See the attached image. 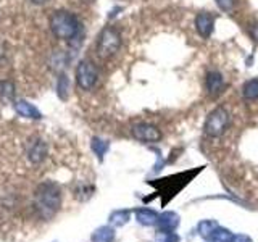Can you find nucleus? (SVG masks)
Returning <instances> with one entry per match:
<instances>
[{
	"label": "nucleus",
	"mask_w": 258,
	"mask_h": 242,
	"mask_svg": "<svg viewBox=\"0 0 258 242\" xmlns=\"http://www.w3.org/2000/svg\"><path fill=\"white\" fill-rule=\"evenodd\" d=\"M61 205V191L52 181H45L39 184L34 194V207L37 210V215L44 220L50 218L58 212Z\"/></svg>",
	"instance_id": "nucleus-1"
},
{
	"label": "nucleus",
	"mask_w": 258,
	"mask_h": 242,
	"mask_svg": "<svg viewBox=\"0 0 258 242\" xmlns=\"http://www.w3.org/2000/svg\"><path fill=\"white\" fill-rule=\"evenodd\" d=\"M50 29L55 37L73 42L81 34V23L73 13L67 10H58L50 16Z\"/></svg>",
	"instance_id": "nucleus-2"
},
{
	"label": "nucleus",
	"mask_w": 258,
	"mask_h": 242,
	"mask_svg": "<svg viewBox=\"0 0 258 242\" xmlns=\"http://www.w3.org/2000/svg\"><path fill=\"white\" fill-rule=\"evenodd\" d=\"M121 47V36L115 28H103L97 39V53L102 58H110L115 55Z\"/></svg>",
	"instance_id": "nucleus-3"
},
{
	"label": "nucleus",
	"mask_w": 258,
	"mask_h": 242,
	"mask_svg": "<svg viewBox=\"0 0 258 242\" xmlns=\"http://www.w3.org/2000/svg\"><path fill=\"white\" fill-rule=\"evenodd\" d=\"M228 125H229V113L226 111L223 107L215 108L207 116L205 126H204L205 134L210 136V137H220L226 131Z\"/></svg>",
	"instance_id": "nucleus-4"
},
{
	"label": "nucleus",
	"mask_w": 258,
	"mask_h": 242,
	"mask_svg": "<svg viewBox=\"0 0 258 242\" xmlns=\"http://www.w3.org/2000/svg\"><path fill=\"white\" fill-rule=\"evenodd\" d=\"M97 78H99V71H97L92 62L89 60L79 62L76 68V84L83 91H91L97 83Z\"/></svg>",
	"instance_id": "nucleus-5"
},
{
	"label": "nucleus",
	"mask_w": 258,
	"mask_h": 242,
	"mask_svg": "<svg viewBox=\"0 0 258 242\" xmlns=\"http://www.w3.org/2000/svg\"><path fill=\"white\" fill-rule=\"evenodd\" d=\"M131 134L141 142H157V141H160V137H161L158 129L153 125H149V123L134 125L131 128Z\"/></svg>",
	"instance_id": "nucleus-6"
},
{
	"label": "nucleus",
	"mask_w": 258,
	"mask_h": 242,
	"mask_svg": "<svg viewBox=\"0 0 258 242\" xmlns=\"http://www.w3.org/2000/svg\"><path fill=\"white\" fill-rule=\"evenodd\" d=\"M26 155L31 163H34V165L42 163L47 157V144L42 139H39V137H32L28 142Z\"/></svg>",
	"instance_id": "nucleus-7"
},
{
	"label": "nucleus",
	"mask_w": 258,
	"mask_h": 242,
	"mask_svg": "<svg viewBox=\"0 0 258 242\" xmlns=\"http://www.w3.org/2000/svg\"><path fill=\"white\" fill-rule=\"evenodd\" d=\"M196 29L202 37L208 39L213 34V29H215V16L205 12L199 13L196 16Z\"/></svg>",
	"instance_id": "nucleus-8"
},
{
	"label": "nucleus",
	"mask_w": 258,
	"mask_h": 242,
	"mask_svg": "<svg viewBox=\"0 0 258 242\" xmlns=\"http://www.w3.org/2000/svg\"><path fill=\"white\" fill-rule=\"evenodd\" d=\"M157 224L160 232H173L179 226V215L176 212H163L158 216Z\"/></svg>",
	"instance_id": "nucleus-9"
},
{
	"label": "nucleus",
	"mask_w": 258,
	"mask_h": 242,
	"mask_svg": "<svg viewBox=\"0 0 258 242\" xmlns=\"http://www.w3.org/2000/svg\"><path fill=\"white\" fill-rule=\"evenodd\" d=\"M205 84H207V91L210 95H218V94H221L224 89V78L221 73L210 71L207 75Z\"/></svg>",
	"instance_id": "nucleus-10"
},
{
	"label": "nucleus",
	"mask_w": 258,
	"mask_h": 242,
	"mask_svg": "<svg viewBox=\"0 0 258 242\" xmlns=\"http://www.w3.org/2000/svg\"><path fill=\"white\" fill-rule=\"evenodd\" d=\"M15 110L20 116L23 118H31V119H40L42 118V113H40L34 105L26 102V100H18L15 102Z\"/></svg>",
	"instance_id": "nucleus-11"
},
{
	"label": "nucleus",
	"mask_w": 258,
	"mask_h": 242,
	"mask_svg": "<svg viewBox=\"0 0 258 242\" xmlns=\"http://www.w3.org/2000/svg\"><path fill=\"white\" fill-rule=\"evenodd\" d=\"M182 176V173H179V174H174V176H169V177H165V179H161L160 183H158V188L163 191V192H166L169 197H174L176 196V192L179 191L182 186H185V183H177L176 184V181L179 179V177Z\"/></svg>",
	"instance_id": "nucleus-12"
},
{
	"label": "nucleus",
	"mask_w": 258,
	"mask_h": 242,
	"mask_svg": "<svg viewBox=\"0 0 258 242\" xmlns=\"http://www.w3.org/2000/svg\"><path fill=\"white\" fill-rule=\"evenodd\" d=\"M136 220L142 226H153L158 223V213L152 208H137L136 210Z\"/></svg>",
	"instance_id": "nucleus-13"
},
{
	"label": "nucleus",
	"mask_w": 258,
	"mask_h": 242,
	"mask_svg": "<svg viewBox=\"0 0 258 242\" xmlns=\"http://www.w3.org/2000/svg\"><path fill=\"white\" fill-rule=\"evenodd\" d=\"M115 240V229L111 226H100L92 234V242H113Z\"/></svg>",
	"instance_id": "nucleus-14"
},
{
	"label": "nucleus",
	"mask_w": 258,
	"mask_h": 242,
	"mask_svg": "<svg viewBox=\"0 0 258 242\" xmlns=\"http://www.w3.org/2000/svg\"><path fill=\"white\" fill-rule=\"evenodd\" d=\"M242 95L245 100H256L258 99V78L250 79L242 87Z\"/></svg>",
	"instance_id": "nucleus-15"
},
{
	"label": "nucleus",
	"mask_w": 258,
	"mask_h": 242,
	"mask_svg": "<svg viewBox=\"0 0 258 242\" xmlns=\"http://www.w3.org/2000/svg\"><path fill=\"white\" fill-rule=\"evenodd\" d=\"M218 228V223L215 220H202L197 226L199 229V234L204 239H210L212 237V234L215 232V229Z\"/></svg>",
	"instance_id": "nucleus-16"
},
{
	"label": "nucleus",
	"mask_w": 258,
	"mask_h": 242,
	"mask_svg": "<svg viewBox=\"0 0 258 242\" xmlns=\"http://www.w3.org/2000/svg\"><path fill=\"white\" fill-rule=\"evenodd\" d=\"M15 99V84L12 81H0V100L12 102Z\"/></svg>",
	"instance_id": "nucleus-17"
},
{
	"label": "nucleus",
	"mask_w": 258,
	"mask_h": 242,
	"mask_svg": "<svg viewBox=\"0 0 258 242\" xmlns=\"http://www.w3.org/2000/svg\"><path fill=\"white\" fill-rule=\"evenodd\" d=\"M91 147H92L94 153L97 155V158H99V160H103V155L108 152L110 144H108V141L100 139V137H94V139L91 141Z\"/></svg>",
	"instance_id": "nucleus-18"
},
{
	"label": "nucleus",
	"mask_w": 258,
	"mask_h": 242,
	"mask_svg": "<svg viewBox=\"0 0 258 242\" xmlns=\"http://www.w3.org/2000/svg\"><path fill=\"white\" fill-rule=\"evenodd\" d=\"M232 239H234V234L228 228L218 226L215 232L212 234V237H210V242H232Z\"/></svg>",
	"instance_id": "nucleus-19"
},
{
	"label": "nucleus",
	"mask_w": 258,
	"mask_h": 242,
	"mask_svg": "<svg viewBox=\"0 0 258 242\" xmlns=\"http://www.w3.org/2000/svg\"><path fill=\"white\" fill-rule=\"evenodd\" d=\"M129 218H131V212H127V210H116V212H113L110 215V223L113 226H124Z\"/></svg>",
	"instance_id": "nucleus-20"
},
{
	"label": "nucleus",
	"mask_w": 258,
	"mask_h": 242,
	"mask_svg": "<svg viewBox=\"0 0 258 242\" xmlns=\"http://www.w3.org/2000/svg\"><path fill=\"white\" fill-rule=\"evenodd\" d=\"M68 91H70V81H68V76L61 73L58 76V83H56V94L61 100L68 99Z\"/></svg>",
	"instance_id": "nucleus-21"
},
{
	"label": "nucleus",
	"mask_w": 258,
	"mask_h": 242,
	"mask_svg": "<svg viewBox=\"0 0 258 242\" xmlns=\"http://www.w3.org/2000/svg\"><path fill=\"white\" fill-rule=\"evenodd\" d=\"M216 4L223 12H231L234 8V4H236V0H216Z\"/></svg>",
	"instance_id": "nucleus-22"
},
{
	"label": "nucleus",
	"mask_w": 258,
	"mask_h": 242,
	"mask_svg": "<svg viewBox=\"0 0 258 242\" xmlns=\"http://www.w3.org/2000/svg\"><path fill=\"white\" fill-rule=\"evenodd\" d=\"M181 239H179V236L173 231V232H165V239H163V242H179Z\"/></svg>",
	"instance_id": "nucleus-23"
},
{
	"label": "nucleus",
	"mask_w": 258,
	"mask_h": 242,
	"mask_svg": "<svg viewBox=\"0 0 258 242\" xmlns=\"http://www.w3.org/2000/svg\"><path fill=\"white\" fill-rule=\"evenodd\" d=\"M248 32H250V36H252V39L258 44V23L252 24V26H250V29H248Z\"/></svg>",
	"instance_id": "nucleus-24"
},
{
	"label": "nucleus",
	"mask_w": 258,
	"mask_h": 242,
	"mask_svg": "<svg viewBox=\"0 0 258 242\" xmlns=\"http://www.w3.org/2000/svg\"><path fill=\"white\" fill-rule=\"evenodd\" d=\"M5 60H7V48L4 42H0V67L5 63Z\"/></svg>",
	"instance_id": "nucleus-25"
},
{
	"label": "nucleus",
	"mask_w": 258,
	"mask_h": 242,
	"mask_svg": "<svg viewBox=\"0 0 258 242\" xmlns=\"http://www.w3.org/2000/svg\"><path fill=\"white\" fill-rule=\"evenodd\" d=\"M232 242H253L252 237L245 236V234H237V236H234Z\"/></svg>",
	"instance_id": "nucleus-26"
},
{
	"label": "nucleus",
	"mask_w": 258,
	"mask_h": 242,
	"mask_svg": "<svg viewBox=\"0 0 258 242\" xmlns=\"http://www.w3.org/2000/svg\"><path fill=\"white\" fill-rule=\"evenodd\" d=\"M32 4H37V5H40V4H45L47 0H31Z\"/></svg>",
	"instance_id": "nucleus-27"
}]
</instances>
